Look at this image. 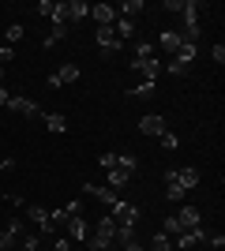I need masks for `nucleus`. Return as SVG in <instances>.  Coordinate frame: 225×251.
<instances>
[{"instance_id":"obj_1","label":"nucleus","mask_w":225,"mask_h":251,"mask_svg":"<svg viewBox=\"0 0 225 251\" xmlns=\"http://www.w3.org/2000/svg\"><path fill=\"white\" fill-rule=\"evenodd\" d=\"M131 72H139L143 79L158 83V72H161V64H158V56H154V49H150V42H135V56H131Z\"/></svg>"},{"instance_id":"obj_2","label":"nucleus","mask_w":225,"mask_h":251,"mask_svg":"<svg viewBox=\"0 0 225 251\" xmlns=\"http://www.w3.org/2000/svg\"><path fill=\"white\" fill-rule=\"evenodd\" d=\"M86 244H90L94 251H109V248H117V221L109 218V214H105V218H98V225L90 229V240H86Z\"/></svg>"},{"instance_id":"obj_3","label":"nucleus","mask_w":225,"mask_h":251,"mask_svg":"<svg viewBox=\"0 0 225 251\" xmlns=\"http://www.w3.org/2000/svg\"><path fill=\"white\" fill-rule=\"evenodd\" d=\"M109 218L117 221V229H135V225H139V206L128 202V199H117L109 206Z\"/></svg>"},{"instance_id":"obj_4","label":"nucleus","mask_w":225,"mask_h":251,"mask_svg":"<svg viewBox=\"0 0 225 251\" xmlns=\"http://www.w3.org/2000/svg\"><path fill=\"white\" fill-rule=\"evenodd\" d=\"M120 45H124V42L113 34V26H98V52H101L105 60H113V56H117Z\"/></svg>"},{"instance_id":"obj_5","label":"nucleus","mask_w":225,"mask_h":251,"mask_svg":"<svg viewBox=\"0 0 225 251\" xmlns=\"http://www.w3.org/2000/svg\"><path fill=\"white\" fill-rule=\"evenodd\" d=\"M64 232H68V240H72V244H86V240H90V221H86L83 214H79V218H68Z\"/></svg>"},{"instance_id":"obj_6","label":"nucleus","mask_w":225,"mask_h":251,"mask_svg":"<svg viewBox=\"0 0 225 251\" xmlns=\"http://www.w3.org/2000/svg\"><path fill=\"white\" fill-rule=\"evenodd\" d=\"M26 221H34V225H38V236H49V232H56V225L49 221V210L38 206V202H34V206H26Z\"/></svg>"},{"instance_id":"obj_7","label":"nucleus","mask_w":225,"mask_h":251,"mask_svg":"<svg viewBox=\"0 0 225 251\" xmlns=\"http://www.w3.org/2000/svg\"><path fill=\"white\" fill-rule=\"evenodd\" d=\"M8 109H11V113H19V116H26V120H38V116H42L38 101H30V98H23V94H11L8 98Z\"/></svg>"},{"instance_id":"obj_8","label":"nucleus","mask_w":225,"mask_h":251,"mask_svg":"<svg viewBox=\"0 0 225 251\" xmlns=\"http://www.w3.org/2000/svg\"><path fill=\"white\" fill-rule=\"evenodd\" d=\"M60 11H64V23H68V26L90 19V4H83V0H68V4H60Z\"/></svg>"},{"instance_id":"obj_9","label":"nucleus","mask_w":225,"mask_h":251,"mask_svg":"<svg viewBox=\"0 0 225 251\" xmlns=\"http://www.w3.org/2000/svg\"><path fill=\"white\" fill-rule=\"evenodd\" d=\"M75 79H79V68H75V64H60V68L49 75V90H60V86L75 83Z\"/></svg>"},{"instance_id":"obj_10","label":"nucleus","mask_w":225,"mask_h":251,"mask_svg":"<svg viewBox=\"0 0 225 251\" xmlns=\"http://www.w3.org/2000/svg\"><path fill=\"white\" fill-rule=\"evenodd\" d=\"M176 221H180V229H199L203 225V214H199V206H192V202H184L180 210H176Z\"/></svg>"},{"instance_id":"obj_11","label":"nucleus","mask_w":225,"mask_h":251,"mask_svg":"<svg viewBox=\"0 0 225 251\" xmlns=\"http://www.w3.org/2000/svg\"><path fill=\"white\" fill-rule=\"evenodd\" d=\"M90 19H94L98 26H113V23H117V8H113V4H90Z\"/></svg>"},{"instance_id":"obj_12","label":"nucleus","mask_w":225,"mask_h":251,"mask_svg":"<svg viewBox=\"0 0 225 251\" xmlns=\"http://www.w3.org/2000/svg\"><path fill=\"white\" fill-rule=\"evenodd\" d=\"M184 195H188V191H184V184H180V180H176V169H169V173H165V199L180 202Z\"/></svg>"},{"instance_id":"obj_13","label":"nucleus","mask_w":225,"mask_h":251,"mask_svg":"<svg viewBox=\"0 0 225 251\" xmlns=\"http://www.w3.org/2000/svg\"><path fill=\"white\" fill-rule=\"evenodd\" d=\"M139 131H143V135H161V131H165V116L147 113V116L139 120Z\"/></svg>"},{"instance_id":"obj_14","label":"nucleus","mask_w":225,"mask_h":251,"mask_svg":"<svg viewBox=\"0 0 225 251\" xmlns=\"http://www.w3.org/2000/svg\"><path fill=\"white\" fill-rule=\"evenodd\" d=\"M83 191L90 195V199H98V202H105V206H113V202L120 199L113 188H98V184H83Z\"/></svg>"},{"instance_id":"obj_15","label":"nucleus","mask_w":225,"mask_h":251,"mask_svg":"<svg viewBox=\"0 0 225 251\" xmlns=\"http://www.w3.org/2000/svg\"><path fill=\"white\" fill-rule=\"evenodd\" d=\"M195 56H199V45H192V42H184L180 49L173 52V60L180 64V68H192V60H195Z\"/></svg>"},{"instance_id":"obj_16","label":"nucleus","mask_w":225,"mask_h":251,"mask_svg":"<svg viewBox=\"0 0 225 251\" xmlns=\"http://www.w3.org/2000/svg\"><path fill=\"white\" fill-rule=\"evenodd\" d=\"M113 34H117L120 42H131V38H135V23L124 19V15H117V23H113Z\"/></svg>"},{"instance_id":"obj_17","label":"nucleus","mask_w":225,"mask_h":251,"mask_svg":"<svg viewBox=\"0 0 225 251\" xmlns=\"http://www.w3.org/2000/svg\"><path fill=\"white\" fill-rule=\"evenodd\" d=\"M42 124H45V131H56V135H60L68 127V116L64 113H42Z\"/></svg>"},{"instance_id":"obj_18","label":"nucleus","mask_w":225,"mask_h":251,"mask_svg":"<svg viewBox=\"0 0 225 251\" xmlns=\"http://www.w3.org/2000/svg\"><path fill=\"white\" fill-rule=\"evenodd\" d=\"M180 45H184V38H180L176 30H165V34L158 38V49H161V52H176Z\"/></svg>"},{"instance_id":"obj_19","label":"nucleus","mask_w":225,"mask_h":251,"mask_svg":"<svg viewBox=\"0 0 225 251\" xmlns=\"http://www.w3.org/2000/svg\"><path fill=\"white\" fill-rule=\"evenodd\" d=\"M143 8H147L143 0H124V4L117 8V15H124V19H131V23H135V15H143Z\"/></svg>"},{"instance_id":"obj_20","label":"nucleus","mask_w":225,"mask_h":251,"mask_svg":"<svg viewBox=\"0 0 225 251\" xmlns=\"http://www.w3.org/2000/svg\"><path fill=\"white\" fill-rule=\"evenodd\" d=\"M176 180L184 184V191H192L195 184H199V169H192V165H188V169H176Z\"/></svg>"},{"instance_id":"obj_21","label":"nucleus","mask_w":225,"mask_h":251,"mask_svg":"<svg viewBox=\"0 0 225 251\" xmlns=\"http://www.w3.org/2000/svg\"><path fill=\"white\" fill-rule=\"evenodd\" d=\"M64 38H68V23H53V30H49V38H45V49H53V45L56 42H64Z\"/></svg>"},{"instance_id":"obj_22","label":"nucleus","mask_w":225,"mask_h":251,"mask_svg":"<svg viewBox=\"0 0 225 251\" xmlns=\"http://www.w3.org/2000/svg\"><path fill=\"white\" fill-rule=\"evenodd\" d=\"M128 180H131V173H124V169H109V184H105V188L117 191V188H124Z\"/></svg>"},{"instance_id":"obj_23","label":"nucleus","mask_w":225,"mask_h":251,"mask_svg":"<svg viewBox=\"0 0 225 251\" xmlns=\"http://www.w3.org/2000/svg\"><path fill=\"white\" fill-rule=\"evenodd\" d=\"M128 94H131V98H150V94H154V83H150V79H139Z\"/></svg>"},{"instance_id":"obj_24","label":"nucleus","mask_w":225,"mask_h":251,"mask_svg":"<svg viewBox=\"0 0 225 251\" xmlns=\"http://www.w3.org/2000/svg\"><path fill=\"white\" fill-rule=\"evenodd\" d=\"M158 143H161V150H169V154H173V150H176V147H180V139L173 135L169 127H165V131H161V135H158Z\"/></svg>"},{"instance_id":"obj_25","label":"nucleus","mask_w":225,"mask_h":251,"mask_svg":"<svg viewBox=\"0 0 225 251\" xmlns=\"http://www.w3.org/2000/svg\"><path fill=\"white\" fill-rule=\"evenodd\" d=\"M150 248H154V251H173V236H165V232H154V244H150Z\"/></svg>"},{"instance_id":"obj_26","label":"nucleus","mask_w":225,"mask_h":251,"mask_svg":"<svg viewBox=\"0 0 225 251\" xmlns=\"http://www.w3.org/2000/svg\"><path fill=\"white\" fill-rule=\"evenodd\" d=\"M161 232H165V236H176V232H184V229H180V221H176V214H169V218L161 221Z\"/></svg>"},{"instance_id":"obj_27","label":"nucleus","mask_w":225,"mask_h":251,"mask_svg":"<svg viewBox=\"0 0 225 251\" xmlns=\"http://www.w3.org/2000/svg\"><path fill=\"white\" fill-rule=\"evenodd\" d=\"M38 15L53 19V15H56V0H38Z\"/></svg>"},{"instance_id":"obj_28","label":"nucleus","mask_w":225,"mask_h":251,"mask_svg":"<svg viewBox=\"0 0 225 251\" xmlns=\"http://www.w3.org/2000/svg\"><path fill=\"white\" fill-rule=\"evenodd\" d=\"M117 157H120V154H98V165L109 173V169H117Z\"/></svg>"},{"instance_id":"obj_29","label":"nucleus","mask_w":225,"mask_h":251,"mask_svg":"<svg viewBox=\"0 0 225 251\" xmlns=\"http://www.w3.org/2000/svg\"><path fill=\"white\" fill-rule=\"evenodd\" d=\"M11 60H15V49H11V45H0V68H8Z\"/></svg>"},{"instance_id":"obj_30","label":"nucleus","mask_w":225,"mask_h":251,"mask_svg":"<svg viewBox=\"0 0 225 251\" xmlns=\"http://www.w3.org/2000/svg\"><path fill=\"white\" fill-rule=\"evenodd\" d=\"M210 56H214V64H225V45L214 42V45H210Z\"/></svg>"},{"instance_id":"obj_31","label":"nucleus","mask_w":225,"mask_h":251,"mask_svg":"<svg viewBox=\"0 0 225 251\" xmlns=\"http://www.w3.org/2000/svg\"><path fill=\"white\" fill-rule=\"evenodd\" d=\"M23 34H26V30H23V23H11V26H8V42H19Z\"/></svg>"},{"instance_id":"obj_32","label":"nucleus","mask_w":225,"mask_h":251,"mask_svg":"<svg viewBox=\"0 0 225 251\" xmlns=\"http://www.w3.org/2000/svg\"><path fill=\"white\" fill-rule=\"evenodd\" d=\"M56 251H75V244L68 236H56Z\"/></svg>"},{"instance_id":"obj_33","label":"nucleus","mask_w":225,"mask_h":251,"mask_svg":"<svg viewBox=\"0 0 225 251\" xmlns=\"http://www.w3.org/2000/svg\"><path fill=\"white\" fill-rule=\"evenodd\" d=\"M117 251H147V248H143L139 240H128V244H124V248H117Z\"/></svg>"},{"instance_id":"obj_34","label":"nucleus","mask_w":225,"mask_h":251,"mask_svg":"<svg viewBox=\"0 0 225 251\" xmlns=\"http://www.w3.org/2000/svg\"><path fill=\"white\" fill-rule=\"evenodd\" d=\"M165 72H169V75H188V68H180V64L173 60V64H169V68H165Z\"/></svg>"},{"instance_id":"obj_35","label":"nucleus","mask_w":225,"mask_h":251,"mask_svg":"<svg viewBox=\"0 0 225 251\" xmlns=\"http://www.w3.org/2000/svg\"><path fill=\"white\" fill-rule=\"evenodd\" d=\"M11 169H15V161H11V157H8V161L0 157V173H11Z\"/></svg>"},{"instance_id":"obj_36","label":"nucleus","mask_w":225,"mask_h":251,"mask_svg":"<svg viewBox=\"0 0 225 251\" xmlns=\"http://www.w3.org/2000/svg\"><path fill=\"white\" fill-rule=\"evenodd\" d=\"M8 98H11V94H8V86L0 83V105H8Z\"/></svg>"},{"instance_id":"obj_37","label":"nucleus","mask_w":225,"mask_h":251,"mask_svg":"<svg viewBox=\"0 0 225 251\" xmlns=\"http://www.w3.org/2000/svg\"><path fill=\"white\" fill-rule=\"evenodd\" d=\"M0 83H4V68H0Z\"/></svg>"},{"instance_id":"obj_38","label":"nucleus","mask_w":225,"mask_h":251,"mask_svg":"<svg viewBox=\"0 0 225 251\" xmlns=\"http://www.w3.org/2000/svg\"><path fill=\"white\" fill-rule=\"evenodd\" d=\"M109 251H117V248H109Z\"/></svg>"}]
</instances>
